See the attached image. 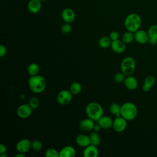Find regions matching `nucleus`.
Masks as SVG:
<instances>
[{
	"label": "nucleus",
	"mask_w": 157,
	"mask_h": 157,
	"mask_svg": "<svg viewBox=\"0 0 157 157\" xmlns=\"http://www.w3.org/2000/svg\"><path fill=\"white\" fill-rule=\"evenodd\" d=\"M28 85L33 93H40L45 89L46 80L43 76L39 74L31 76L28 80Z\"/></svg>",
	"instance_id": "nucleus-1"
},
{
	"label": "nucleus",
	"mask_w": 157,
	"mask_h": 157,
	"mask_svg": "<svg viewBox=\"0 0 157 157\" xmlns=\"http://www.w3.org/2000/svg\"><path fill=\"white\" fill-rule=\"evenodd\" d=\"M85 112L88 118L97 121L103 115L104 110L98 102H91L86 106Z\"/></svg>",
	"instance_id": "nucleus-2"
},
{
	"label": "nucleus",
	"mask_w": 157,
	"mask_h": 157,
	"mask_svg": "<svg viewBox=\"0 0 157 157\" xmlns=\"http://www.w3.org/2000/svg\"><path fill=\"white\" fill-rule=\"evenodd\" d=\"M141 23V17L136 13L129 14L124 20V26L127 31L134 33L140 29Z\"/></svg>",
	"instance_id": "nucleus-3"
},
{
	"label": "nucleus",
	"mask_w": 157,
	"mask_h": 157,
	"mask_svg": "<svg viewBox=\"0 0 157 157\" xmlns=\"http://www.w3.org/2000/svg\"><path fill=\"white\" fill-rule=\"evenodd\" d=\"M137 113V108L132 102H126L121 105V116L127 121H131L135 119Z\"/></svg>",
	"instance_id": "nucleus-4"
},
{
	"label": "nucleus",
	"mask_w": 157,
	"mask_h": 157,
	"mask_svg": "<svg viewBox=\"0 0 157 157\" xmlns=\"http://www.w3.org/2000/svg\"><path fill=\"white\" fill-rule=\"evenodd\" d=\"M120 67L121 72L125 76L132 75L136 69L135 60L132 57H126L122 60Z\"/></svg>",
	"instance_id": "nucleus-5"
},
{
	"label": "nucleus",
	"mask_w": 157,
	"mask_h": 157,
	"mask_svg": "<svg viewBox=\"0 0 157 157\" xmlns=\"http://www.w3.org/2000/svg\"><path fill=\"white\" fill-rule=\"evenodd\" d=\"M73 94L69 90H63L59 91L56 96L57 102L61 105L68 104L72 99Z\"/></svg>",
	"instance_id": "nucleus-6"
},
{
	"label": "nucleus",
	"mask_w": 157,
	"mask_h": 157,
	"mask_svg": "<svg viewBox=\"0 0 157 157\" xmlns=\"http://www.w3.org/2000/svg\"><path fill=\"white\" fill-rule=\"evenodd\" d=\"M127 126V120L121 116L117 117L113 121L112 128L117 132H121L124 131Z\"/></svg>",
	"instance_id": "nucleus-7"
},
{
	"label": "nucleus",
	"mask_w": 157,
	"mask_h": 157,
	"mask_svg": "<svg viewBox=\"0 0 157 157\" xmlns=\"http://www.w3.org/2000/svg\"><path fill=\"white\" fill-rule=\"evenodd\" d=\"M33 110L28 104H23L18 107L17 113L20 118L26 119L31 116Z\"/></svg>",
	"instance_id": "nucleus-8"
},
{
	"label": "nucleus",
	"mask_w": 157,
	"mask_h": 157,
	"mask_svg": "<svg viewBox=\"0 0 157 157\" xmlns=\"http://www.w3.org/2000/svg\"><path fill=\"white\" fill-rule=\"evenodd\" d=\"M31 148V142L28 139H23L17 142L16 149L18 152L26 153Z\"/></svg>",
	"instance_id": "nucleus-9"
},
{
	"label": "nucleus",
	"mask_w": 157,
	"mask_h": 157,
	"mask_svg": "<svg viewBox=\"0 0 157 157\" xmlns=\"http://www.w3.org/2000/svg\"><path fill=\"white\" fill-rule=\"evenodd\" d=\"M61 17L65 23H71L75 18V13L71 8H65L61 13Z\"/></svg>",
	"instance_id": "nucleus-10"
},
{
	"label": "nucleus",
	"mask_w": 157,
	"mask_h": 157,
	"mask_svg": "<svg viewBox=\"0 0 157 157\" xmlns=\"http://www.w3.org/2000/svg\"><path fill=\"white\" fill-rule=\"evenodd\" d=\"M134 40L140 44H145L148 42L147 32L143 29H138L134 33Z\"/></svg>",
	"instance_id": "nucleus-11"
},
{
	"label": "nucleus",
	"mask_w": 157,
	"mask_h": 157,
	"mask_svg": "<svg viewBox=\"0 0 157 157\" xmlns=\"http://www.w3.org/2000/svg\"><path fill=\"white\" fill-rule=\"evenodd\" d=\"M83 155L84 157H97L99 155V150L97 146L90 144L85 147Z\"/></svg>",
	"instance_id": "nucleus-12"
},
{
	"label": "nucleus",
	"mask_w": 157,
	"mask_h": 157,
	"mask_svg": "<svg viewBox=\"0 0 157 157\" xmlns=\"http://www.w3.org/2000/svg\"><path fill=\"white\" fill-rule=\"evenodd\" d=\"M148 36V43L155 45L157 43V25L150 26L147 31Z\"/></svg>",
	"instance_id": "nucleus-13"
},
{
	"label": "nucleus",
	"mask_w": 157,
	"mask_h": 157,
	"mask_svg": "<svg viewBox=\"0 0 157 157\" xmlns=\"http://www.w3.org/2000/svg\"><path fill=\"white\" fill-rule=\"evenodd\" d=\"M113 120L109 116L102 115L98 121V123L101 126V129H108L112 128Z\"/></svg>",
	"instance_id": "nucleus-14"
},
{
	"label": "nucleus",
	"mask_w": 157,
	"mask_h": 157,
	"mask_svg": "<svg viewBox=\"0 0 157 157\" xmlns=\"http://www.w3.org/2000/svg\"><path fill=\"white\" fill-rule=\"evenodd\" d=\"M110 47L114 52L117 53H121L124 52L126 49V44L123 40L118 39L112 41Z\"/></svg>",
	"instance_id": "nucleus-15"
},
{
	"label": "nucleus",
	"mask_w": 157,
	"mask_h": 157,
	"mask_svg": "<svg viewBox=\"0 0 157 157\" xmlns=\"http://www.w3.org/2000/svg\"><path fill=\"white\" fill-rule=\"evenodd\" d=\"M42 7L41 1L40 0H30L27 6L28 10L31 13H38Z\"/></svg>",
	"instance_id": "nucleus-16"
},
{
	"label": "nucleus",
	"mask_w": 157,
	"mask_h": 157,
	"mask_svg": "<svg viewBox=\"0 0 157 157\" xmlns=\"http://www.w3.org/2000/svg\"><path fill=\"white\" fill-rule=\"evenodd\" d=\"M123 82L125 87L129 90H134L138 86L137 79L132 75L126 76Z\"/></svg>",
	"instance_id": "nucleus-17"
},
{
	"label": "nucleus",
	"mask_w": 157,
	"mask_h": 157,
	"mask_svg": "<svg viewBox=\"0 0 157 157\" xmlns=\"http://www.w3.org/2000/svg\"><path fill=\"white\" fill-rule=\"evenodd\" d=\"M94 121V120L90 118L83 119L80 122L79 127L83 131H90L91 130H93L95 124Z\"/></svg>",
	"instance_id": "nucleus-18"
},
{
	"label": "nucleus",
	"mask_w": 157,
	"mask_h": 157,
	"mask_svg": "<svg viewBox=\"0 0 157 157\" xmlns=\"http://www.w3.org/2000/svg\"><path fill=\"white\" fill-rule=\"evenodd\" d=\"M75 142L77 145L84 148L91 144L90 136L83 134H79L76 137Z\"/></svg>",
	"instance_id": "nucleus-19"
},
{
	"label": "nucleus",
	"mask_w": 157,
	"mask_h": 157,
	"mask_svg": "<svg viewBox=\"0 0 157 157\" xmlns=\"http://www.w3.org/2000/svg\"><path fill=\"white\" fill-rule=\"evenodd\" d=\"M155 78L152 75H148L146 77L144 80V83L142 85V90L145 92L149 91L151 88L155 84Z\"/></svg>",
	"instance_id": "nucleus-20"
},
{
	"label": "nucleus",
	"mask_w": 157,
	"mask_h": 157,
	"mask_svg": "<svg viewBox=\"0 0 157 157\" xmlns=\"http://www.w3.org/2000/svg\"><path fill=\"white\" fill-rule=\"evenodd\" d=\"M75 155V148L71 145L65 146L59 151V157H74Z\"/></svg>",
	"instance_id": "nucleus-21"
},
{
	"label": "nucleus",
	"mask_w": 157,
	"mask_h": 157,
	"mask_svg": "<svg viewBox=\"0 0 157 157\" xmlns=\"http://www.w3.org/2000/svg\"><path fill=\"white\" fill-rule=\"evenodd\" d=\"M40 71V67L38 64L36 63H32L28 65L27 68V72L30 76L38 75Z\"/></svg>",
	"instance_id": "nucleus-22"
},
{
	"label": "nucleus",
	"mask_w": 157,
	"mask_h": 157,
	"mask_svg": "<svg viewBox=\"0 0 157 157\" xmlns=\"http://www.w3.org/2000/svg\"><path fill=\"white\" fill-rule=\"evenodd\" d=\"M112 43V40L109 37L103 36L101 37L98 41L99 45L102 48H106L110 47Z\"/></svg>",
	"instance_id": "nucleus-23"
},
{
	"label": "nucleus",
	"mask_w": 157,
	"mask_h": 157,
	"mask_svg": "<svg viewBox=\"0 0 157 157\" xmlns=\"http://www.w3.org/2000/svg\"><path fill=\"white\" fill-rule=\"evenodd\" d=\"M69 91L73 95L78 94L82 91V85L80 83L75 82L71 84L69 87Z\"/></svg>",
	"instance_id": "nucleus-24"
},
{
	"label": "nucleus",
	"mask_w": 157,
	"mask_h": 157,
	"mask_svg": "<svg viewBox=\"0 0 157 157\" xmlns=\"http://www.w3.org/2000/svg\"><path fill=\"white\" fill-rule=\"evenodd\" d=\"M109 111L112 115H114L116 117H120L121 116V105L116 102L112 103L109 107Z\"/></svg>",
	"instance_id": "nucleus-25"
},
{
	"label": "nucleus",
	"mask_w": 157,
	"mask_h": 157,
	"mask_svg": "<svg viewBox=\"0 0 157 157\" xmlns=\"http://www.w3.org/2000/svg\"><path fill=\"white\" fill-rule=\"evenodd\" d=\"M90 141H91V144L98 146L101 144V140L100 138L99 135L98 134L97 132H92L90 134Z\"/></svg>",
	"instance_id": "nucleus-26"
},
{
	"label": "nucleus",
	"mask_w": 157,
	"mask_h": 157,
	"mask_svg": "<svg viewBox=\"0 0 157 157\" xmlns=\"http://www.w3.org/2000/svg\"><path fill=\"white\" fill-rule=\"evenodd\" d=\"M134 40V33L131 31L125 32L122 36V40L125 44H129Z\"/></svg>",
	"instance_id": "nucleus-27"
},
{
	"label": "nucleus",
	"mask_w": 157,
	"mask_h": 157,
	"mask_svg": "<svg viewBox=\"0 0 157 157\" xmlns=\"http://www.w3.org/2000/svg\"><path fill=\"white\" fill-rule=\"evenodd\" d=\"M28 104L33 110H36L40 105V101L37 97H32L29 99Z\"/></svg>",
	"instance_id": "nucleus-28"
},
{
	"label": "nucleus",
	"mask_w": 157,
	"mask_h": 157,
	"mask_svg": "<svg viewBox=\"0 0 157 157\" xmlns=\"http://www.w3.org/2000/svg\"><path fill=\"white\" fill-rule=\"evenodd\" d=\"M45 155L46 157H59V151L55 148H50L45 151Z\"/></svg>",
	"instance_id": "nucleus-29"
},
{
	"label": "nucleus",
	"mask_w": 157,
	"mask_h": 157,
	"mask_svg": "<svg viewBox=\"0 0 157 157\" xmlns=\"http://www.w3.org/2000/svg\"><path fill=\"white\" fill-rule=\"evenodd\" d=\"M42 143L39 140H34L31 142V148L35 151H40L42 149Z\"/></svg>",
	"instance_id": "nucleus-30"
},
{
	"label": "nucleus",
	"mask_w": 157,
	"mask_h": 157,
	"mask_svg": "<svg viewBox=\"0 0 157 157\" xmlns=\"http://www.w3.org/2000/svg\"><path fill=\"white\" fill-rule=\"evenodd\" d=\"M124 74L122 72H117L115 75H114V77H113V79L115 80V82L118 83H120L123 82H124L125 78H124Z\"/></svg>",
	"instance_id": "nucleus-31"
},
{
	"label": "nucleus",
	"mask_w": 157,
	"mask_h": 157,
	"mask_svg": "<svg viewBox=\"0 0 157 157\" xmlns=\"http://www.w3.org/2000/svg\"><path fill=\"white\" fill-rule=\"evenodd\" d=\"M61 31L64 34L69 33L72 30V26L69 23H64L61 27Z\"/></svg>",
	"instance_id": "nucleus-32"
},
{
	"label": "nucleus",
	"mask_w": 157,
	"mask_h": 157,
	"mask_svg": "<svg viewBox=\"0 0 157 157\" xmlns=\"http://www.w3.org/2000/svg\"><path fill=\"white\" fill-rule=\"evenodd\" d=\"M109 37L110 38V39L112 40V41L118 40V39H119V33H118L117 31H112V32L110 33Z\"/></svg>",
	"instance_id": "nucleus-33"
},
{
	"label": "nucleus",
	"mask_w": 157,
	"mask_h": 157,
	"mask_svg": "<svg viewBox=\"0 0 157 157\" xmlns=\"http://www.w3.org/2000/svg\"><path fill=\"white\" fill-rule=\"evenodd\" d=\"M7 53V49L6 47L3 45L2 44L0 45V56L2 58Z\"/></svg>",
	"instance_id": "nucleus-34"
},
{
	"label": "nucleus",
	"mask_w": 157,
	"mask_h": 157,
	"mask_svg": "<svg viewBox=\"0 0 157 157\" xmlns=\"http://www.w3.org/2000/svg\"><path fill=\"white\" fill-rule=\"evenodd\" d=\"M6 152H7L6 146L3 144H0V154L6 153Z\"/></svg>",
	"instance_id": "nucleus-35"
},
{
	"label": "nucleus",
	"mask_w": 157,
	"mask_h": 157,
	"mask_svg": "<svg viewBox=\"0 0 157 157\" xmlns=\"http://www.w3.org/2000/svg\"><path fill=\"white\" fill-rule=\"evenodd\" d=\"M101 129V126H99V124L98 123L94 124V128H93L94 131H95V132H98L99 131H100Z\"/></svg>",
	"instance_id": "nucleus-36"
},
{
	"label": "nucleus",
	"mask_w": 157,
	"mask_h": 157,
	"mask_svg": "<svg viewBox=\"0 0 157 157\" xmlns=\"http://www.w3.org/2000/svg\"><path fill=\"white\" fill-rule=\"evenodd\" d=\"M14 157H25V153L18 152V153L16 154L14 156Z\"/></svg>",
	"instance_id": "nucleus-37"
},
{
	"label": "nucleus",
	"mask_w": 157,
	"mask_h": 157,
	"mask_svg": "<svg viewBox=\"0 0 157 157\" xmlns=\"http://www.w3.org/2000/svg\"><path fill=\"white\" fill-rule=\"evenodd\" d=\"M0 156L1 157H7V155H6V153H2V154H0Z\"/></svg>",
	"instance_id": "nucleus-38"
},
{
	"label": "nucleus",
	"mask_w": 157,
	"mask_h": 157,
	"mask_svg": "<svg viewBox=\"0 0 157 157\" xmlns=\"http://www.w3.org/2000/svg\"><path fill=\"white\" fill-rule=\"evenodd\" d=\"M41 2H44V1H45L46 0H40Z\"/></svg>",
	"instance_id": "nucleus-39"
}]
</instances>
